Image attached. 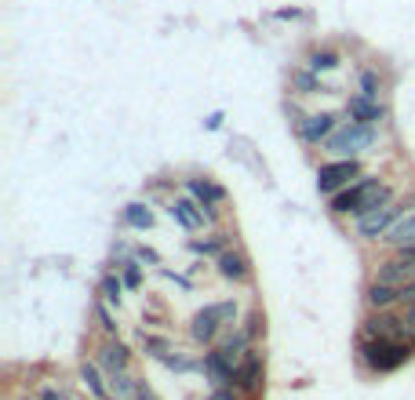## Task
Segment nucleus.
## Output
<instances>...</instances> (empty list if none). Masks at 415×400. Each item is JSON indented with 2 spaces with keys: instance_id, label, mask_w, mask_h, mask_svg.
<instances>
[{
  "instance_id": "obj_1",
  "label": "nucleus",
  "mask_w": 415,
  "mask_h": 400,
  "mask_svg": "<svg viewBox=\"0 0 415 400\" xmlns=\"http://www.w3.org/2000/svg\"><path fill=\"white\" fill-rule=\"evenodd\" d=\"M382 204H390V186H382L379 175H361L357 182H350L346 190H339L332 197V211L335 215H368Z\"/></svg>"
},
{
  "instance_id": "obj_2",
  "label": "nucleus",
  "mask_w": 415,
  "mask_h": 400,
  "mask_svg": "<svg viewBox=\"0 0 415 400\" xmlns=\"http://www.w3.org/2000/svg\"><path fill=\"white\" fill-rule=\"evenodd\" d=\"M375 142H379L375 124H354V120H346V124H339L325 139V149L332 153V157H361V153H368Z\"/></svg>"
},
{
  "instance_id": "obj_3",
  "label": "nucleus",
  "mask_w": 415,
  "mask_h": 400,
  "mask_svg": "<svg viewBox=\"0 0 415 400\" xmlns=\"http://www.w3.org/2000/svg\"><path fill=\"white\" fill-rule=\"evenodd\" d=\"M411 342H394V338H361V360L372 372H397L404 360H411Z\"/></svg>"
},
{
  "instance_id": "obj_4",
  "label": "nucleus",
  "mask_w": 415,
  "mask_h": 400,
  "mask_svg": "<svg viewBox=\"0 0 415 400\" xmlns=\"http://www.w3.org/2000/svg\"><path fill=\"white\" fill-rule=\"evenodd\" d=\"M233 320H237V302L233 298L211 302V306H204V310L194 313V320H189V338L201 342V346H208V342H215V335L226 324H233Z\"/></svg>"
},
{
  "instance_id": "obj_5",
  "label": "nucleus",
  "mask_w": 415,
  "mask_h": 400,
  "mask_svg": "<svg viewBox=\"0 0 415 400\" xmlns=\"http://www.w3.org/2000/svg\"><path fill=\"white\" fill-rule=\"evenodd\" d=\"M354 178H361V161L357 157H335L332 164L317 168V190L335 197L339 190H346Z\"/></svg>"
},
{
  "instance_id": "obj_6",
  "label": "nucleus",
  "mask_w": 415,
  "mask_h": 400,
  "mask_svg": "<svg viewBox=\"0 0 415 400\" xmlns=\"http://www.w3.org/2000/svg\"><path fill=\"white\" fill-rule=\"evenodd\" d=\"M404 211H408V204H394V200H390V204H382V207H375V211H368V215H357V237H364V240H382Z\"/></svg>"
},
{
  "instance_id": "obj_7",
  "label": "nucleus",
  "mask_w": 415,
  "mask_h": 400,
  "mask_svg": "<svg viewBox=\"0 0 415 400\" xmlns=\"http://www.w3.org/2000/svg\"><path fill=\"white\" fill-rule=\"evenodd\" d=\"M339 128V117L335 113H306L295 120V135L306 146H325V139Z\"/></svg>"
},
{
  "instance_id": "obj_8",
  "label": "nucleus",
  "mask_w": 415,
  "mask_h": 400,
  "mask_svg": "<svg viewBox=\"0 0 415 400\" xmlns=\"http://www.w3.org/2000/svg\"><path fill=\"white\" fill-rule=\"evenodd\" d=\"M186 193H189V197H194V200H197V204L208 211V219H211V222L219 219V204L226 200V190H222L219 182L194 175V178H186Z\"/></svg>"
},
{
  "instance_id": "obj_9",
  "label": "nucleus",
  "mask_w": 415,
  "mask_h": 400,
  "mask_svg": "<svg viewBox=\"0 0 415 400\" xmlns=\"http://www.w3.org/2000/svg\"><path fill=\"white\" fill-rule=\"evenodd\" d=\"M168 215L182 226V229H189V233H197V229H204L211 219H208V211L194 200V197H175L172 204H168Z\"/></svg>"
},
{
  "instance_id": "obj_10",
  "label": "nucleus",
  "mask_w": 415,
  "mask_h": 400,
  "mask_svg": "<svg viewBox=\"0 0 415 400\" xmlns=\"http://www.w3.org/2000/svg\"><path fill=\"white\" fill-rule=\"evenodd\" d=\"M346 117L354 120V124H375L379 128V120H387V106H382L379 99H368V95H357L346 102Z\"/></svg>"
},
{
  "instance_id": "obj_11",
  "label": "nucleus",
  "mask_w": 415,
  "mask_h": 400,
  "mask_svg": "<svg viewBox=\"0 0 415 400\" xmlns=\"http://www.w3.org/2000/svg\"><path fill=\"white\" fill-rule=\"evenodd\" d=\"M204 375L211 386H230L237 379V364L222 350H211V353H204Z\"/></svg>"
},
{
  "instance_id": "obj_12",
  "label": "nucleus",
  "mask_w": 415,
  "mask_h": 400,
  "mask_svg": "<svg viewBox=\"0 0 415 400\" xmlns=\"http://www.w3.org/2000/svg\"><path fill=\"white\" fill-rule=\"evenodd\" d=\"M215 266H219V276H226V281H233V284H244L248 276H251V262H248V255L230 252V248L215 259Z\"/></svg>"
},
{
  "instance_id": "obj_13",
  "label": "nucleus",
  "mask_w": 415,
  "mask_h": 400,
  "mask_svg": "<svg viewBox=\"0 0 415 400\" xmlns=\"http://www.w3.org/2000/svg\"><path fill=\"white\" fill-rule=\"evenodd\" d=\"M259 382H263V357L248 350L244 360H241V367H237L233 386H237L241 393H251V389H259Z\"/></svg>"
},
{
  "instance_id": "obj_14",
  "label": "nucleus",
  "mask_w": 415,
  "mask_h": 400,
  "mask_svg": "<svg viewBox=\"0 0 415 400\" xmlns=\"http://www.w3.org/2000/svg\"><path fill=\"white\" fill-rule=\"evenodd\" d=\"M375 281H382V284H397V288H404L408 281H415V266H411V262H404L401 255H394L390 262H382V266L375 269Z\"/></svg>"
},
{
  "instance_id": "obj_15",
  "label": "nucleus",
  "mask_w": 415,
  "mask_h": 400,
  "mask_svg": "<svg viewBox=\"0 0 415 400\" xmlns=\"http://www.w3.org/2000/svg\"><path fill=\"white\" fill-rule=\"evenodd\" d=\"M364 302H368V310H394L401 298V288L397 284H382V281H372L368 291H364Z\"/></svg>"
},
{
  "instance_id": "obj_16",
  "label": "nucleus",
  "mask_w": 415,
  "mask_h": 400,
  "mask_svg": "<svg viewBox=\"0 0 415 400\" xmlns=\"http://www.w3.org/2000/svg\"><path fill=\"white\" fill-rule=\"evenodd\" d=\"M127 364H132V353H127V346L120 342V338H110V342L99 350V367H106V372H124Z\"/></svg>"
},
{
  "instance_id": "obj_17",
  "label": "nucleus",
  "mask_w": 415,
  "mask_h": 400,
  "mask_svg": "<svg viewBox=\"0 0 415 400\" xmlns=\"http://www.w3.org/2000/svg\"><path fill=\"white\" fill-rule=\"evenodd\" d=\"M382 240H387L390 248H411V244H415V211H404Z\"/></svg>"
},
{
  "instance_id": "obj_18",
  "label": "nucleus",
  "mask_w": 415,
  "mask_h": 400,
  "mask_svg": "<svg viewBox=\"0 0 415 400\" xmlns=\"http://www.w3.org/2000/svg\"><path fill=\"white\" fill-rule=\"evenodd\" d=\"M306 66H310L313 73H332V70L342 66V55H339L335 48H317V51L306 55Z\"/></svg>"
},
{
  "instance_id": "obj_19",
  "label": "nucleus",
  "mask_w": 415,
  "mask_h": 400,
  "mask_svg": "<svg viewBox=\"0 0 415 400\" xmlns=\"http://www.w3.org/2000/svg\"><path fill=\"white\" fill-rule=\"evenodd\" d=\"M120 222H124L127 229H149V226H153V211H149V204L135 200V204H127V207H124Z\"/></svg>"
},
{
  "instance_id": "obj_20",
  "label": "nucleus",
  "mask_w": 415,
  "mask_h": 400,
  "mask_svg": "<svg viewBox=\"0 0 415 400\" xmlns=\"http://www.w3.org/2000/svg\"><path fill=\"white\" fill-rule=\"evenodd\" d=\"M139 379H132V372H127V367H124V372H110V389L120 396V400H139Z\"/></svg>"
},
{
  "instance_id": "obj_21",
  "label": "nucleus",
  "mask_w": 415,
  "mask_h": 400,
  "mask_svg": "<svg viewBox=\"0 0 415 400\" xmlns=\"http://www.w3.org/2000/svg\"><path fill=\"white\" fill-rule=\"evenodd\" d=\"M80 379H84V386L95 393V396H99V400H106L110 396V386L103 382V372H99V364H80Z\"/></svg>"
},
{
  "instance_id": "obj_22",
  "label": "nucleus",
  "mask_w": 415,
  "mask_h": 400,
  "mask_svg": "<svg viewBox=\"0 0 415 400\" xmlns=\"http://www.w3.org/2000/svg\"><path fill=\"white\" fill-rule=\"evenodd\" d=\"M99 295H103V302H110V306H117L120 310V298H124V281L117 273H106L103 281H99Z\"/></svg>"
},
{
  "instance_id": "obj_23",
  "label": "nucleus",
  "mask_w": 415,
  "mask_h": 400,
  "mask_svg": "<svg viewBox=\"0 0 415 400\" xmlns=\"http://www.w3.org/2000/svg\"><path fill=\"white\" fill-rule=\"evenodd\" d=\"M292 87H295V95H317V91H321V73H313L306 66L292 77Z\"/></svg>"
},
{
  "instance_id": "obj_24",
  "label": "nucleus",
  "mask_w": 415,
  "mask_h": 400,
  "mask_svg": "<svg viewBox=\"0 0 415 400\" xmlns=\"http://www.w3.org/2000/svg\"><path fill=\"white\" fill-rule=\"evenodd\" d=\"M189 252H194V255H222V252H226V237L215 233L211 240H189Z\"/></svg>"
},
{
  "instance_id": "obj_25",
  "label": "nucleus",
  "mask_w": 415,
  "mask_h": 400,
  "mask_svg": "<svg viewBox=\"0 0 415 400\" xmlns=\"http://www.w3.org/2000/svg\"><path fill=\"white\" fill-rule=\"evenodd\" d=\"M357 87H361V95H368V99H379V91H382V77H379L375 70H361V77H357Z\"/></svg>"
},
{
  "instance_id": "obj_26",
  "label": "nucleus",
  "mask_w": 415,
  "mask_h": 400,
  "mask_svg": "<svg viewBox=\"0 0 415 400\" xmlns=\"http://www.w3.org/2000/svg\"><path fill=\"white\" fill-rule=\"evenodd\" d=\"M117 269H120V281H124V288H139V284H142V269H139V259H127V262H120Z\"/></svg>"
},
{
  "instance_id": "obj_27",
  "label": "nucleus",
  "mask_w": 415,
  "mask_h": 400,
  "mask_svg": "<svg viewBox=\"0 0 415 400\" xmlns=\"http://www.w3.org/2000/svg\"><path fill=\"white\" fill-rule=\"evenodd\" d=\"M142 350L149 357H157V360H164L172 353V342H168V338H157V335H142Z\"/></svg>"
},
{
  "instance_id": "obj_28",
  "label": "nucleus",
  "mask_w": 415,
  "mask_h": 400,
  "mask_svg": "<svg viewBox=\"0 0 415 400\" xmlns=\"http://www.w3.org/2000/svg\"><path fill=\"white\" fill-rule=\"evenodd\" d=\"M164 364L172 367V372H194V367H204V360H194V357H182L179 350H172L164 357Z\"/></svg>"
},
{
  "instance_id": "obj_29",
  "label": "nucleus",
  "mask_w": 415,
  "mask_h": 400,
  "mask_svg": "<svg viewBox=\"0 0 415 400\" xmlns=\"http://www.w3.org/2000/svg\"><path fill=\"white\" fill-rule=\"evenodd\" d=\"M95 317H99V324H103L110 335H117V324H113V317H110V302H95Z\"/></svg>"
},
{
  "instance_id": "obj_30",
  "label": "nucleus",
  "mask_w": 415,
  "mask_h": 400,
  "mask_svg": "<svg viewBox=\"0 0 415 400\" xmlns=\"http://www.w3.org/2000/svg\"><path fill=\"white\" fill-rule=\"evenodd\" d=\"M135 259L139 262H149V266H161V255H157L153 248H135Z\"/></svg>"
},
{
  "instance_id": "obj_31",
  "label": "nucleus",
  "mask_w": 415,
  "mask_h": 400,
  "mask_svg": "<svg viewBox=\"0 0 415 400\" xmlns=\"http://www.w3.org/2000/svg\"><path fill=\"white\" fill-rule=\"evenodd\" d=\"M401 298H404V306H415V281H408L401 288Z\"/></svg>"
},
{
  "instance_id": "obj_32",
  "label": "nucleus",
  "mask_w": 415,
  "mask_h": 400,
  "mask_svg": "<svg viewBox=\"0 0 415 400\" xmlns=\"http://www.w3.org/2000/svg\"><path fill=\"white\" fill-rule=\"evenodd\" d=\"M219 124H222V113H211V117H204V128H208V131H215Z\"/></svg>"
},
{
  "instance_id": "obj_33",
  "label": "nucleus",
  "mask_w": 415,
  "mask_h": 400,
  "mask_svg": "<svg viewBox=\"0 0 415 400\" xmlns=\"http://www.w3.org/2000/svg\"><path fill=\"white\" fill-rule=\"evenodd\" d=\"M397 255H401L404 262H411V266H415V244H411V248H397Z\"/></svg>"
},
{
  "instance_id": "obj_34",
  "label": "nucleus",
  "mask_w": 415,
  "mask_h": 400,
  "mask_svg": "<svg viewBox=\"0 0 415 400\" xmlns=\"http://www.w3.org/2000/svg\"><path fill=\"white\" fill-rule=\"evenodd\" d=\"M408 320L415 324V306H408Z\"/></svg>"
}]
</instances>
